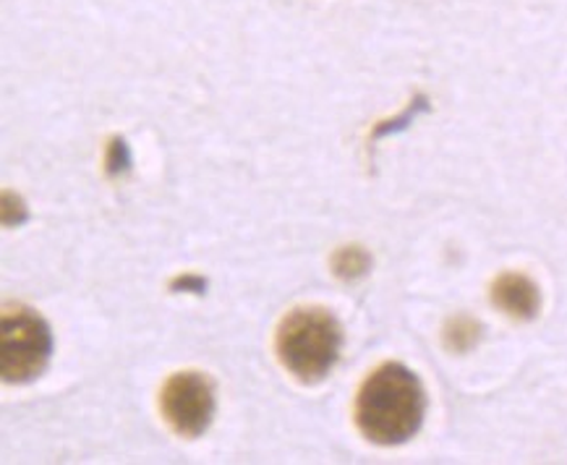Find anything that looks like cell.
Wrapping results in <instances>:
<instances>
[{
    "label": "cell",
    "instance_id": "obj_1",
    "mask_svg": "<svg viewBox=\"0 0 567 465\" xmlns=\"http://www.w3.org/2000/svg\"><path fill=\"white\" fill-rule=\"evenodd\" d=\"M426 392L403 363H382L363 380L355 395L353 418L359 432L374 445H403L424 424Z\"/></svg>",
    "mask_w": 567,
    "mask_h": 465
},
{
    "label": "cell",
    "instance_id": "obj_2",
    "mask_svg": "<svg viewBox=\"0 0 567 465\" xmlns=\"http://www.w3.org/2000/svg\"><path fill=\"white\" fill-rule=\"evenodd\" d=\"M282 369L301 384H317L336 369L343 353V327L327 309L303 307L282 317L275 335Z\"/></svg>",
    "mask_w": 567,
    "mask_h": 465
},
{
    "label": "cell",
    "instance_id": "obj_3",
    "mask_svg": "<svg viewBox=\"0 0 567 465\" xmlns=\"http://www.w3.org/2000/svg\"><path fill=\"white\" fill-rule=\"evenodd\" d=\"M53 359V332L38 311L6 307L0 314V376L6 384H27L45 374Z\"/></svg>",
    "mask_w": 567,
    "mask_h": 465
},
{
    "label": "cell",
    "instance_id": "obj_4",
    "mask_svg": "<svg viewBox=\"0 0 567 465\" xmlns=\"http://www.w3.org/2000/svg\"><path fill=\"white\" fill-rule=\"evenodd\" d=\"M215 411V382L202 372L173 374L159 390V413L178 437H202L213 424Z\"/></svg>",
    "mask_w": 567,
    "mask_h": 465
},
{
    "label": "cell",
    "instance_id": "obj_5",
    "mask_svg": "<svg viewBox=\"0 0 567 465\" xmlns=\"http://www.w3.org/2000/svg\"><path fill=\"white\" fill-rule=\"evenodd\" d=\"M492 303L507 317L528 322L539 314L542 296L536 282L523 272H503L492 286Z\"/></svg>",
    "mask_w": 567,
    "mask_h": 465
},
{
    "label": "cell",
    "instance_id": "obj_6",
    "mask_svg": "<svg viewBox=\"0 0 567 465\" xmlns=\"http://www.w3.org/2000/svg\"><path fill=\"white\" fill-rule=\"evenodd\" d=\"M330 267L336 278L353 282L361 280L363 275L372 270V257H369V251L361 249V246H343V249L332 254Z\"/></svg>",
    "mask_w": 567,
    "mask_h": 465
},
{
    "label": "cell",
    "instance_id": "obj_7",
    "mask_svg": "<svg viewBox=\"0 0 567 465\" xmlns=\"http://www.w3.org/2000/svg\"><path fill=\"white\" fill-rule=\"evenodd\" d=\"M478 335H482V327H478V322H474L471 317H455L450 319L445 327V345L450 351L463 353L476 345Z\"/></svg>",
    "mask_w": 567,
    "mask_h": 465
},
{
    "label": "cell",
    "instance_id": "obj_8",
    "mask_svg": "<svg viewBox=\"0 0 567 465\" xmlns=\"http://www.w3.org/2000/svg\"><path fill=\"white\" fill-rule=\"evenodd\" d=\"M131 163H134V157H131L128 142L123 140V136H113L105 149V176L107 178L126 176L131 170Z\"/></svg>",
    "mask_w": 567,
    "mask_h": 465
},
{
    "label": "cell",
    "instance_id": "obj_9",
    "mask_svg": "<svg viewBox=\"0 0 567 465\" xmlns=\"http://www.w3.org/2000/svg\"><path fill=\"white\" fill-rule=\"evenodd\" d=\"M29 220V207L19 194L6 188L3 192V225L6 228H21Z\"/></svg>",
    "mask_w": 567,
    "mask_h": 465
},
{
    "label": "cell",
    "instance_id": "obj_10",
    "mask_svg": "<svg viewBox=\"0 0 567 465\" xmlns=\"http://www.w3.org/2000/svg\"><path fill=\"white\" fill-rule=\"evenodd\" d=\"M171 293H196L205 296L207 293V280L196 272H184L178 278L171 280Z\"/></svg>",
    "mask_w": 567,
    "mask_h": 465
}]
</instances>
